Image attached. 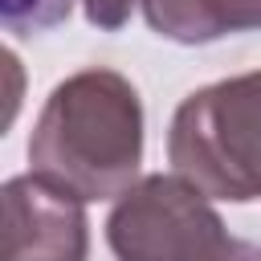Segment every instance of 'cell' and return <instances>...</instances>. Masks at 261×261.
<instances>
[{"label": "cell", "instance_id": "1", "mask_svg": "<svg viewBox=\"0 0 261 261\" xmlns=\"http://www.w3.org/2000/svg\"><path fill=\"white\" fill-rule=\"evenodd\" d=\"M29 163L41 179L77 200H114L130 192L143 163L139 90L106 65L69 73L37 114Z\"/></svg>", "mask_w": 261, "mask_h": 261}, {"label": "cell", "instance_id": "2", "mask_svg": "<svg viewBox=\"0 0 261 261\" xmlns=\"http://www.w3.org/2000/svg\"><path fill=\"white\" fill-rule=\"evenodd\" d=\"M167 159L208 200H261V69L192 90L171 114Z\"/></svg>", "mask_w": 261, "mask_h": 261}, {"label": "cell", "instance_id": "3", "mask_svg": "<svg viewBox=\"0 0 261 261\" xmlns=\"http://www.w3.org/2000/svg\"><path fill=\"white\" fill-rule=\"evenodd\" d=\"M228 241L220 212L184 175H143L106 216L114 261H216Z\"/></svg>", "mask_w": 261, "mask_h": 261}, {"label": "cell", "instance_id": "4", "mask_svg": "<svg viewBox=\"0 0 261 261\" xmlns=\"http://www.w3.org/2000/svg\"><path fill=\"white\" fill-rule=\"evenodd\" d=\"M86 200L37 171L4 184V261H86Z\"/></svg>", "mask_w": 261, "mask_h": 261}, {"label": "cell", "instance_id": "5", "mask_svg": "<svg viewBox=\"0 0 261 261\" xmlns=\"http://www.w3.org/2000/svg\"><path fill=\"white\" fill-rule=\"evenodd\" d=\"M147 24L179 45H208L261 29V0H139Z\"/></svg>", "mask_w": 261, "mask_h": 261}, {"label": "cell", "instance_id": "6", "mask_svg": "<svg viewBox=\"0 0 261 261\" xmlns=\"http://www.w3.org/2000/svg\"><path fill=\"white\" fill-rule=\"evenodd\" d=\"M73 0H4L0 20L8 33H45L69 16Z\"/></svg>", "mask_w": 261, "mask_h": 261}, {"label": "cell", "instance_id": "7", "mask_svg": "<svg viewBox=\"0 0 261 261\" xmlns=\"http://www.w3.org/2000/svg\"><path fill=\"white\" fill-rule=\"evenodd\" d=\"M82 8H86V20H90L94 29L114 33V29H122V24L130 20L135 0H82Z\"/></svg>", "mask_w": 261, "mask_h": 261}, {"label": "cell", "instance_id": "8", "mask_svg": "<svg viewBox=\"0 0 261 261\" xmlns=\"http://www.w3.org/2000/svg\"><path fill=\"white\" fill-rule=\"evenodd\" d=\"M216 261H261V249H257V245H249V241H241V237H232V241H228V249H224Z\"/></svg>", "mask_w": 261, "mask_h": 261}]
</instances>
